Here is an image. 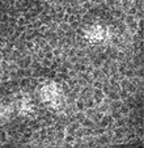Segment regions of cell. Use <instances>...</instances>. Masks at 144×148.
<instances>
[{"instance_id":"obj_1","label":"cell","mask_w":144,"mask_h":148,"mask_svg":"<svg viewBox=\"0 0 144 148\" xmlns=\"http://www.w3.org/2000/svg\"><path fill=\"white\" fill-rule=\"evenodd\" d=\"M39 97L47 106L54 108V109L60 108L64 102L63 90L59 88L58 84L53 83V81L42 85L39 89Z\"/></svg>"}]
</instances>
